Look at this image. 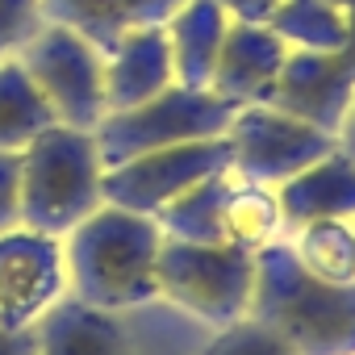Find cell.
Masks as SVG:
<instances>
[{"instance_id":"1","label":"cell","mask_w":355,"mask_h":355,"mask_svg":"<svg viewBox=\"0 0 355 355\" xmlns=\"http://www.w3.org/2000/svg\"><path fill=\"white\" fill-rule=\"evenodd\" d=\"M159 247H163V230L155 218L101 205L71 234H63L67 297L105 313L155 301Z\"/></svg>"},{"instance_id":"2","label":"cell","mask_w":355,"mask_h":355,"mask_svg":"<svg viewBox=\"0 0 355 355\" xmlns=\"http://www.w3.org/2000/svg\"><path fill=\"white\" fill-rule=\"evenodd\" d=\"M247 318L276 330L297 355H355V284H326L309 276L288 239L255 251Z\"/></svg>"},{"instance_id":"3","label":"cell","mask_w":355,"mask_h":355,"mask_svg":"<svg viewBox=\"0 0 355 355\" xmlns=\"http://www.w3.org/2000/svg\"><path fill=\"white\" fill-rule=\"evenodd\" d=\"M101 155L88 130L51 125L21 150V226L63 239L101 201Z\"/></svg>"},{"instance_id":"4","label":"cell","mask_w":355,"mask_h":355,"mask_svg":"<svg viewBox=\"0 0 355 355\" xmlns=\"http://www.w3.org/2000/svg\"><path fill=\"white\" fill-rule=\"evenodd\" d=\"M234 113H239V105L209 88L201 92V88L171 84L134 109L105 113V121L92 130L101 167H117V163H130V159L163 150V146L222 138L230 130Z\"/></svg>"},{"instance_id":"5","label":"cell","mask_w":355,"mask_h":355,"mask_svg":"<svg viewBox=\"0 0 355 355\" xmlns=\"http://www.w3.org/2000/svg\"><path fill=\"white\" fill-rule=\"evenodd\" d=\"M159 297L189 318L226 330L251 313L255 293V251L243 247H201L163 239L159 247Z\"/></svg>"},{"instance_id":"6","label":"cell","mask_w":355,"mask_h":355,"mask_svg":"<svg viewBox=\"0 0 355 355\" xmlns=\"http://www.w3.org/2000/svg\"><path fill=\"white\" fill-rule=\"evenodd\" d=\"M13 59L26 67L59 125L92 134L105 121V51H96L84 34L46 21Z\"/></svg>"},{"instance_id":"7","label":"cell","mask_w":355,"mask_h":355,"mask_svg":"<svg viewBox=\"0 0 355 355\" xmlns=\"http://www.w3.org/2000/svg\"><path fill=\"white\" fill-rule=\"evenodd\" d=\"M230 167L251 184L280 189L309 163L338 150V134H326L309 121H297L272 105H243L226 130Z\"/></svg>"},{"instance_id":"8","label":"cell","mask_w":355,"mask_h":355,"mask_svg":"<svg viewBox=\"0 0 355 355\" xmlns=\"http://www.w3.org/2000/svg\"><path fill=\"white\" fill-rule=\"evenodd\" d=\"M230 167V142L222 138H205V142H180V146H163L150 155H138L130 163L105 167L101 171V201L155 218L167 201H175L180 193L197 189L201 180Z\"/></svg>"},{"instance_id":"9","label":"cell","mask_w":355,"mask_h":355,"mask_svg":"<svg viewBox=\"0 0 355 355\" xmlns=\"http://www.w3.org/2000/svg\"><path fill=\"white\" fill-rule=\"evenodd\" d=\"M59 297H67L63 239L26 226L0 234V330L38 326Z\"/></svg>"},{"instance_id":"10","label":"cell","mask_w":355,"mask_h":355,"mask_svg":"<svg viewBox=\"0 0 355 355\" xmlns=\"http://www.w3.org/2000/svg\"><path fill=\"white\" fill-rule=\"evenodd\" d=\"M355 96V80L343 71L334 55H313V51H288L276 84L259 105H272L297 121H309L326 134H338L347 105Z\"/></svg>"},{"instance_id":"11","label":"cell","mask_w":355,"mask_h":355,"mask_svg":"<svg viewBox=\"0 0 355 355\" xmlns=\"http://www.w3.org/2000/svg\"><path fill=\"white\" fill-rule=\"evenodd\" d=\"M288 59V46L268 30V26H247V21H230L218 67H214V84L209 92L243 105H259L268 96V88L276 84L280 67Z\"/></svg>"},{"instance_id":"12","label":"cell","mask_w":355,"mask_h":355,"mask_svg":"<svg viewBox=\"0 0 355 355\" xmlns=\"http://www.w3.org/2000/svg\"><path fill=\"white\" fill-rule=\"evenodd\" d=\"M171 84H175V71H171V46L163 26L130 30L105 55V113L134 109Z\"/></svg>"},{"instance_id":"13","label":"cell","mask_w":355,"mask_h":355,"mask_svg":"<svg viewBox=\"0 0 355 355\" xmlns=\"http://www.w3.org/2000/svg\"><path fill=\"white\" fill-rule=\"evenodd\" d=\"M284 234L309 226V222H351L355 218V159L343 150H330L326 159L309 163L293 180L276 189Z\"/></svg>"},{"instance_id":"14","label":"cell","mask_w":355,"mask_h":355,"mask_svg":"<svg viewBox=\"0 0 355 355\" xmlns=\"http://www.w3.org/2000/svg\"><path fill=\"white\" fill-rule=\"evenodd\" d=\"M184 0H42L46 21L71 26L84 34L96 51H113L130 30L146 26H167V17L180 9Z\"/></svg>"},{"instance_id":"15","label":"cell","mask_w":355,"mask_h":355,"mask_svg":"<svg viewBox=\"0 0 355 355\" xmlns=\"http://www.w3.org/2000/svg\"><path fill=\"white\" fill-rule=\"evenodd\" d=\"M167 46H171V71L175 84L184 88H209L214 67L230 30V17L222 13L218 0H184L180 9L167 17Z\"/></svg>"},{"instance_id":"16","label":"cell","mask_w":355,"mask_h":355,"mask_svg":"<svg viewBox=\"0 0 355 355\" xmlns=\"http://www.w3.org/2000/svg\"><path fill=\"white\" fill-rule=\"evenodd\" d=\"M38 355H125V334L113 313L59 297L38 318Z\"/></svg>"},{"instance_id":"17","label":"cell","mask_w":355,"mask_h":355,"mask_svg":"<svg viewBox=\"0 0 355 355\" xmlns=\"http://www.w3.org/2000/svg\"><path fill=\"white\" fill-rule=\"evenodd\" d=\"M239 180V171L226 167L209 180H201L197 189L180 193L175 201H167L155 222L163 230V239H180V243H201V247H226V234H222V209H226V197Z\"/></svg>"},{"instance_id":"18","label":"cell","mask_w":355,"mask_h":355,"mask_svg":"<svg viewBox=\"0 0 355 355\" xmlns=\"http://www.w3.org/2000/svg\"><path fill=\"white\" fill-rule=\"evenodd\" d=\"M59 125L17 59H0V150H26L42 130Z\"/></svg>"},{"instance_id":"19","label":"cell","mask_w":355,"mask_h":355,"mask_svg":"<svg viewBox=\"0 0 355 355\" xmlns=\"http://www.w3.org/2000/svg\"><path fill=\"white\" fill-rule=\"evenodd\" d=\"M222 234H226V247H243V251H263L268 243L284 239V214H280L276 189L251 184L239 175L222 209Z\"/></svg>"},{"instance_id":"20","label":"cell","mask_w":355,"mask_h":355,"mask_svg":"<svg viewBox=\"0 0 355 355\" xmlns=\"http://www.w3.org/2000/svg\"><path fill=\"white\" fill-rule=\"evenodd\" d=\"M288 51H313V55H343L347 46V17L326 0H284L263 21Z\"/></svg>"},{"instance_id":"21","label":"cell","mask_w":355,"mask_h":355,"mask_svg":"<svg viewBox=\"0 0 355 355\" xmlns=\"http://www.w3.org/2000/svg\"><path fill=\"white\" fill-rule=\"evenodd\" d=\"M297 263L326 284H355V222H309L288 239Z\"/></svg>"},{"instance_id":"22","label":"cell","mask_w":355,"mask_h":355,"mask_svg":"<svg viewBox=\"0 0 355 355\" xmlns=\"http://www.w3.org/2000/svg\"><path fill=\"white\" fill-rule=\"evenodd\" d=\"M201 355H297V351H293L276 330H268L263 322L243 318V322L218 330L214 343H209Z\"/></svg>"},{"instance_id":"23","label":"cell","mask_w":355,"mask_h":355,"mask_svg":"<svg viewBox=\"0 0 355 355\" xmlns=\"http://www.w3.org/2000/svg\"><path fill=\"white\" fill-rule=\"evenodd\" d=\"M46 26L42 0H0V59H13Z\"/></svg>"},{"instance_id":"24","label":"cell","mask_w":355,"mask_h":355,"mask_svg":"<svg viewBox=\"0 0 355 355\" xmlns=\"http://www.w3.org/2000/svg\"><path fill=\"white\" fill-rule=\"evenodd\" d=\"M21 226V150H0V234Z\"/></svg>"},{"instance_id":"25","label":"cell","mask_w":355,"mask_h":355,"mask_svg":"<svg viewBox=\"0 0 355 355\" xmlns=\"http://www.w3.org/2000/svg\"><path fill=\"white\" fill-rule=\"evenodd\" d=\"M222 5V13L230 17V21H247V26H263L284 0H218Z\"/></svg>"},{"instance_id":"26","label":"cell","mask_w":355,"mask_h":355,"mask_svg":"<svg viewBox=\"0 0 355 355\" xmlns=\"http://www.w3.org/2000/svg\"><path fill=\"white\" fill-rule=\"evenodd\" d=\"M0 355H38V326L0 330Z\"/></svg>"},{"instance_id":"27","label":"cell","mask_w":355,"mask_h":355,"mask_svg":"<svg viewBox=\"0 0 355 355\" xmlns=\"http://www.w3.org/2000/svg\"><path fill=\"white\" fill-rule=\"evenodd\" d=\"M343 17H347V46H343V55H334V59H338V63H343V71L355 80V9H351V13H343Z\"/></svg>"},{"instance_id":"28","label":"cell","mask_w":355,"mask_h":355,"mask_svg":"<svg viewBox=\"0 0 355 355\" xmlns=\"http://www.w3.org/2000/svg\"><path fill=\"white\" fill-rule=\"evenodd\" d=\"M338 150L355 159V96H351V105H347V117H343V125H338Z\"/></svg>"},{"instance_id":"29","label":"cell","mask_w":355,"mask_h":355,"mask_svg":"<svg viewBox=\"0 0 355 355\" xmlns=\"http://www.w3.org/2000/svg\"><path fill=\"white\" fill-rule=\"evenodd\" d=\"M326 5H334L338 13H351V9H355V0H326Z\"/></svg>"},{"instance_id":"30","label":"cell","mask_w":355,"mask_h":355,"mask_svg":"<svg viewBox=\"0 0 355 355\" xmlns=\"http://www.w3.org/2000/svg\"><path fill=\"white\" fill-rule=\"evenodd\" d=\"M351 222H355V218H351Z\"/></svg>"}]
</instances>
